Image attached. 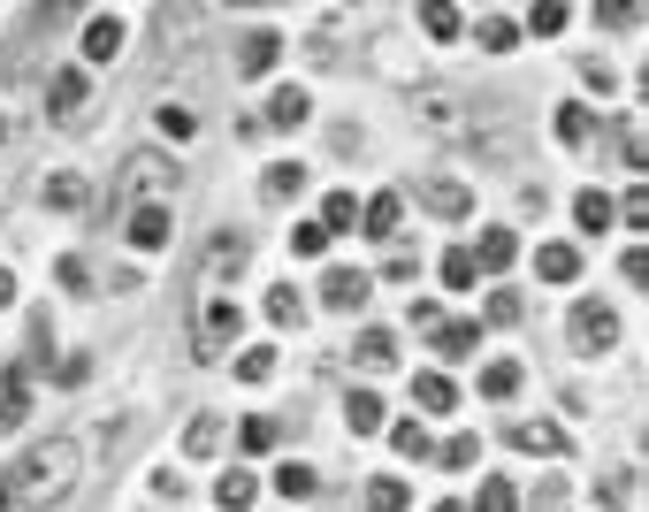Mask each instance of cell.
<instances>
[{
  "instance_id": "cell-1",
  "label": "cell",
  "mask_w": 649,
  "mask_h": 512,
  "mask_svg": "<svg viewBox=\"0 0 649 512\" xmlns=\"http://www.w3.org/2000/svg\"><path fill=\"white\" fill-rule=\"evenodd\" d=\"M77 467H85V452H77L69 436H46V444H31V452H23V467H15V475H23V498H54V490H69V475H77Z\"/></svg>"
},
{
  "instance_id": "cell-2",
  "label": "cell",
  "mask_w": 649,
  "mask_h": 512,
  "mask_svg": "<svg viewBox=\"0 0 649 512\" xmlns=\"http://www.w3.org/2000/svg\"><path fill=\"white\" fill-rule=\"evenodd\" d=\"M573 344H581V352H612V344H619V307H612V299H581V307H573Z\"/></svg>"
},
{
  "instance_id": "cell-3",
  "label": "cell",
  "mask_w": 649,
  "mask_h": 512,
  "mask_svg": "<svg viewBox=\"0 0 649 512\" xmlns=\"http://www.w3.org/2000/svg\"><path fill=\"white\" fill-rule=\"evenodd\" d=\"M168 230H176V222H168V207H161V199H131V214H123V237H131L138 253H161V245H168Z\"/></svg>"
},
{
  "instance_id": "cell-4",
  "label": "cell",
  "mask_w": 649,
  "mask_h": 512,
  "mask_svg": "<svg viewBox=\"0 0 649 512\" xmlns=\"http://www.w3.org/2000/svg\"><path fill=\"white\" fill-rule=\"evenodd\" d=\"M23 413H31V352L8 359V375H0V436H15Z\"/></svg>"
},
{
  "instance_id": "cell-5",
  "label": "cell",
  "mask_w": 649,
  "mask_h": 512,
  "mask_svg": "<svg viewBox=\"0 0 649 512\" xmlns=\"http://www.w3.org/2000/svg\"><path fill=\"white\" fill-rule=\"evenodd\" d=\"M85 100H92V77H85V69H61V77L46 85V115H54V123H77Z\"/></svg>"
},
{
  "instance_id": "cell-6",
  "label": "cell",
  "mask_w": 649,
  "mask_h": 512,
  "mask_svg": "<svg viewBox=\"0 0 649 512\" xmlns=\"http://www.w3.org/2000/svg\"><path fill=\"white\" fill-rule=\"evenodd\" d=\"M421 199H428V214H444V222H467V214H474V183H459V176H428Z\"/></svg>"
},
{
  "instance_id": "cell-7",
  "label": "cell",
  "mask_w": 649,
  "mask_h": 512,
  "mask_svg": "<svg viewBox=\"0 0 649 512\" xmlns=\"http://www.w3.org/2000/svg\"><path fill=\"white\" fill-rule=\"evenodd\" d=\"M504 444L527 452V459H558V452H566V428H558V421H512Z\"/></svg>"
},
{
  "instance_id": "cell-8",
  "label": "cell",
  "mask_w": 649,
  "mask_h": 512,
  "mask_svg": "<svg viewBox=\"0 0 649 512\" xmlns=\"http://www.w3.org/2000/svg\"><path fill=\"white\" fill-rule=\"evenodd\" d=\"M322 307L328 314H359V307H367V276H359V268H328L322 276Z\"/></svg>"
},
{
  "instance_id": "cell-9",
  "label": "cell",
  "mask_w": 649,
  "mask_h": 512,
  "mask_svg": "<svg viewBox=\"0 0 649 512\" xmlns=\"http://www.w3.org/2000/svg\"><path fill=\"white\" fill-rule=\"evenodd\" d=\"M237 330H245V314H237L230 299H206V307H199V344H206V359H214V344H237Z\"/></svg>"
},
{
  "instance_id": "cell-10",
  "label": "cell",
  "mask_w": 649,
  "mask_h": 512,
  "mask_svg": "<svg viewBox=\"0 0 649 512\" xmlns=\"http://www.w3.org/2000/svg\"><path fill=\"white\" fill-rule=\"evenodd\" d=\"M276 62H283V38H276V31H245V38H237V69H245V77H268Z\"/></svg>"
},
{
  "instance_id": "cell-11",
  "label": "cell",
  "mask_w": 649,
  "mask_h": 512,
  "mask_svg": "<svg viewBox=\"0 0 649 512\" xmlns=\"http://www.w3.org/2000/svg\"><path fill=\"white\" fill-rule=\"evenodd\" d=\"M168 183H176V162H168V154H131V183H123L131 199H146V191H168Z\"/></svg>"
},
{
  "instance_id": "cell-12",
  "label": "cell",
  "mask_w": 649,
  "mask_h": 512,
  "mask_svg": "<svg viewBox=\"0 0 649 512\" xmlns=\"http://www.w3.org/2000/svg\"><path fill=\"white\" fill-rule=\"evenodd\" d=\"M428 337H436L444 359H467V352L482 344V322H467V314H459V322H444V314H436V322H428Z\"/></svg>"
},
{
  "instance_id": "cell-13",
  "label": "cell",
  "mask_w": 649,
  "mask_h": 512,
  "mask_svg": "<svg viewBox=\"0 0 649 512\" xmlns=\"http://www.w3.org/2000/svg\"><path fill=\"white\" fill-rule=\"evenodd\" d=\"M398 214H405V199H398V191H374V199L359 207V237H398Z\"/></svg>"
},
{
  "instance_id": "cell-14",
  "label": "cell",
  "mask_w": 649,
  "mask_h": 512,
  "mask_svg": "<svg viewBox=\"0 0 649 512\" xmlns=\"http://www.w3.org/2000/svg\"><path fill=\"white\" fill-rule=\"evenodd\" d=\"M77 46H85V62H115V54H123V23H115V15H92Z\"/></svg>"
},
{
  "instance_id": "cell-15",
  "label": "cell",
  "mask_w": 649,
  "mask_h": 512,
  "mask_svg": "<svg viewBox=\"0 0 649 512\" xmlns=\"http://www.w3.org/2000/svg\"><path fill=\"white\" fill-rule=\"evenodd\" d=\"M314 115V100H306V85H276V100H268V123L276 131H299Z\"/></svg>"
},
{
  "instance_id": "cell-16",
  "label": "cell",
  "mask_w": 649,
  "mask_h": 512,
  "mask_svg": "<svg viewBox=\"0 0 649 512\" xmlns=\"http://www.w3.org/2000/svg\"><path fill=\"white\" fill-rule=\"evenodd\" d=\"M237 268H245V237H237V230H222V237L206 245V283H230Z\"/></svg>"
},
{
  "instance_id": "cell-17",
  "label": "cell",
  "mask_w": 649,
  "mask_h": 512,
  "mask_svg": "<svg viewBox=\"0 0 649 512\" xmlns=\"http://www.w3.org/2000/svg\"><path fill=\"white\" fill-rule=\"evenodd\" d=\"M535 276H542V283H573V276H581V253H573V245H542V253H535Z\"/></svg>"
},
{
  "instance_id": "cell-18",
  "label": "cell",
  "mask_w": 649,
  "mask_h": 512,
  "mask_svg": "<svg viewBox=\"0 0 649 512\" xmlns=\"http://www.w3.org/2000/svg\"><path fill=\"white\" fill-rule=\"evenodd\" d=\"M413 398H421V413H451V405H459V382H451V375H421Z\"/></svg>"
},
{
  "instance_id": "cell-19",
  "label": "cell",
  "mask_w": 649,
  "mask_h": 512,
  "mask_svg": "<svg viewBox=\"0 0 649 512\" xmlns=\"http://www.w3.org/2000/svg\"><path fill=\"white\" fill-rule=\"evenodd\" d=\"M276 490H283L291 505H306V498H314L322 482H314V467H306V459H283V467H276Z\"/></svg>"
},
{
  "instance_id": "cell-20",
  "label": "cell",
  "mask_w": 649,
  "mask_h": 512,
  "mask_svg": "<svg viewBox=\"0 0 649 512\" xmlns=\"http://www.w3.org/2000/svg\"><path fill=\"white\" fill-rule=\"evenodd\" d=\"M38 199H46V207H54V214H77V207H85V176H46V191H38Z\"/></svg>"
},
{
  "instance_id": "cell-21",
  "label": "cell",
  "mask_w": 649,
  "mask_h": 512,
  "mask_svg": "<svg viewBox=\"0 0 649 512\" xmlns=\"http://www.w3.org/2000/svg\"><path fill=\"white\" fill-rule=\"evenodd\" d=\"M421 31L451 46V38H459V0H428V8H421Z\"/></svg>"
},
{
  "instance_id": "cell-22",
  "label": "cell",
  "mask_w": 649,
  "mask_h": 512,
  "mask_svg": "<svg viewBox=\"0 0 649 512\" xmlns=\"http://www.w3.org/2000/svg\"><path fill=\"white\" fill-rule=\"evenodd\" d=\"M268 322H276V330H299V322H306V299H299L291 283H276V291H268Z\"/></svg>"
},
{
  "instance_id": "cell-23",
  "label": "cell",
  "mask_w": 649,
  "mask_h": 512,
  "mask_svg": "<svg viewBox=\"0 0 649 512\" xmlns=\"http://www.w3.org/2000/svg\"><path fill=\"white\" fill-rule=\"evenodd\" d=\"M344 421H351L359 436H374V428H382V398H374V390H351V398H344Z\"/></svg>"
},
{
  "instance_id": "cell-24",
  "label": "cell",
  "mask_w": 649,
  "mask_h": 512,
  "mask_svg": "<svg viewBox=\"0 0 649 512\" xmlns=\"http://www.w3.org/2000/svg\"><path fill=\"white\" fill-rule=\"evenodd\" d=\"M519 382H527V375H519V359H489V367H482V398H512Z\"/></svg>"
},
{
  "instance_id": "cell-25",
  "label": "cell",
  "mask_w": 649,
  "mask_h": 512,
  "mask_svg": "<svg viewBox=\"0 0 649 512\" xmlns=\"http://www.w3.org/2000/svg\"><path fill=\"white\" fill-rule=\"evenodd\" d=\"M260 191H268V199H299V191H306V162H276Z\"/></svg>"
},
{
  "instance_id": "cell-26",
  "label": "cell",
  "mask_w": 649,
  "mask_h": 512,
  "mask_svg": "<svg viewBox=\"0 0 649 512\" xmlns=\"http://www.w3.org/2000/svg\"><path fill=\"white\" fill-rule=\"evenodd\" d=\"M351 359H359V367H398V337H390V330H367Z\"/></svg>"
},
{
  "instance_id": "cell-27",
  "label": "cell",
  "mask_w": 649,
  "mask_h": 512,
  "mask_svg": "<svg viewBox=\"0 0 649 512\" xmlns=\"http://www.w3.org/2000/svg\"><path fill=\"white\" fill-rule=\"evenodd\" d=\"M612 214H619V207H612L604 191H581V199H573V222H581V230H612Z\"/></svg>"
},
{
  "instance_id": "cell-28",
  "label": "cell",
  "mask_w": 649,
  "mask_h": 512,
  "mask_svg": "<svg viewBox=\"0 0 649 512\" xmlns=\"http://www.w3.org/2000/svg\"><path fill=\"white\" fill-rule=\"evenodd\" d=\"M253 498H260V482H253V475H222V482H214V505H230V512H245Z\"/></svg>"
},
{
  "instance_id": "cell-29",
  "label": "cell",
  "mask_w": 649,
  "mask_h": 512,
  "mask_svg": "<svg viewBox=\"0 0 649 512\" xmlns=\"http://www.w3.org/2000/svg\"><path fill=\"white\" fill-rule=\"evenodd\" d=\"M474 268H512V230H482V245H474Z\"/></svg>"
},
{
  "instance_id": "cell-30",
  "label": "cell",
  "mask_w": 649,
  "mask_h": 512,
  "mask_svg": "<svg viewBox=\"0 0 649 512\" xmlns=\"http://www.w3.org/2000/svg\"><path fill=\"white\" fill-rule=\"evenodd\" d=\"M214 444H222V421H214V413H199V421L183 428V452H191V459H206Z\"/></svg>"
},
{
  "instance_id": "cell-31",
  "label": "cell",
  "mask_w": 649,
  "mask_h": 512,
  "mask_svg": "<svg viewBox=\"0 0 649 512\" xmlns=\"http://www.w3.org/2000/svg\"><path fill=\"white\" fill-rule=\"evenodd\" d=\"M474 38H482L489 54H512V46H519V23H512V15H489V23L474 31Z\"/></svg>"
},
{
  "instance_id": "cell-32",
  "label": "cell",
  "mask_w": 649,
  "mask_h": 512,
  "mask_svg": "<svg viewBox=\"0 0 649 512\" xmlns=\"http://www.w3.org/2000/svg\"><path fill=\"white\" fill-rule=\"evenodd\" d=\"M291 253H299V260H322L328 253V222H299V230H291Z\"/></svg>"
},
{
  "instance_id": "cell-33",
  "label": "cell",
  "mask_w": 649,
  "mask_h": 512,
  "mask_svg": "<svg viewBox=\"0 0 649 512\" xmlns=\"http://www.w3.org/2000/svg\"><path fill=\"white\" fill-rule=\"evenodd\" d=\"M527 31H535V38H558V31H566V8H558V0H535V8H527Z\"/></svg>"
},
{
  "instance_id": "cell-34",
  "label": "cell",
  "mask_w": 649,
  "mask_h": 512,
  "mask_svg": "<svg viewBox=\"0 0 649 512\" xmlns=\"http://www.w3.org/2000/svg\"><path fill=\"white\" fill-rule=\"evenodd\" d=\"M589 131H596L589 108H558V138H566V146H589Z\"/></svg>"
},
{
  "instance_id": "cell-35",
  "label": "cell",
  "mask_w": 649,
  "mask_h": 512,
  "mask_svg": "<svg viewBox=\"0 0 649 512\" xmlns=\"http://www.w3.org/2000/svg\"><path fill=\"white\" fill-rule=\"evenodd\" d=\"M474 276H482V268H474V253H459V245H451V253H444V283H451V291H474Z\"/></svg>"
},
{
  "instance_id": "cell-36",
  "label": "cell",
  "mask_w": 649,
  "mask_h": 512,
  "mask_svg": "<svg viewBox=\"0 0 649 512\" xmlns=\"http://www.w3.org/2000/svg\"><path fill=\"white\" fill-rule=\"evenodd\" d=\"M436 459H444V467L459 475V467H474V459H482V436H467V428H459V436H451V444H444Z\"/></svg>"
},
{
  "instance_id": "cell-37",
  "label": "cell",
  "mask_w": 649,
  "mask_h": 512,
  "mask_svg": "<svg viewBox=\"0 0 649 512\" xmlns=\"http://www.w3.org/2000/svg\"><path fill=\"white\" fill-rule=\"evenodd\" d=\"M322 222H328V230H351V222H359V199H351V191H328V199H322Z\"/></svg>"
},
{
  "instance_id": "cell-38",
  "label": "cell",
  "mask_w": 649,
  "mask_h": 512,
  "mask_svg": "<svg viewBox=\"0 0 649 512\" xmlns=\"http://www.w3.org/2000/svg\"><path fill=\"white\" fill-rule=\"evenodd\" d=\"M382 276H390V283H413V276H421V253H413V245H398V253L382 260Z\"/></svg>"
},
{
  "instance_id": "cell-39",
  "label": "cell",
  "mask_w": 649,
  "mask_h": 512,
  "mask_svg": "<svg viewBox=\"0 0 649 512\" xmlns=\"http://www.w3.org/2000/svg\"><path fill=\"white\" fill-rule=\"evenodd\" d=\"M54 276H61V291H77V299H92V268H85V260H77V253H69V260H61V268H54Z\"/></svg>"
},
{
  "instance_id": "cell-40",
  "label": "cell",
  "mask_w": 649,
  "mask_h": 512,
  "mask_svg": "<svg viewBox=\"0 0 649 512\" xmlns=\"http://www.w3.org/2000/svg\"><path fill=\"white\" fill-rule=\"evenodd\" d=\"M237 444H245V452H268V444H276V421H268V413H253V421L237 428Z\"/></svg>"
},
{
  "instance_id": "cell-41",
  "label": "cell",
  "mask_w": 649,
  "mask_h": 512,
  "mask_svg": "<svg viewBox=\"0 0 649 512\" xmlns=\"http://www.w3.org/2000/svg\"><path fill=\"white\" fill-rule=\"evenodd\" d=\"M268 375H276V352H245L237 359V382H268Z\"/></svg>"
},
{
  "instance_id": "cell-42",
  "label": "cell",
  "mask_w": 649,
  "mask_h": 512,
  "mask_svg": "<svg viewBox=\"0 0 649 512\" xmlns=\"http://www.w3.org/2000/svg\"><path fill=\"white\" fill-rule=\"evenodd\" d=\"M390 436H398V452H405V459H421V452H428V428H421V421H398Z\"/></svg>"
},
{
  "instance_id": "cell-43",
  "label": "cell",
  "mask_w": 649,
  "mask_h": 512,
  "mask_svg": "<svg viewBox=\"0 0 649 512\" xmlns=\"http://www.w3.org/2000/svg\"><path fill=\"white\" fill-rule=\"evenodd\" d=\"M596 23H604V31H627V23H635V0H596Z\"/></svg>"
},
{
  "instance_id": "cell-44",
  "label": "cell",
  "mask_w": 649,
  "mask_h": 512,
  "mask_svg": "<svg viewBox=\"0 0 649 512\" xmlns=\"http://www.w3.org/2000/svg\"><path fill=\"white\" fill-rule=\"evenodd\" d=\"M161 131H168V138H191V131H199V115H191V108H161Z\"/></svg>"
},
{
  "instance_id": "cell-45",
  "label": "cell",
  "mask_w": 649,
  "mask_h": 512,
  "mask_svg": "<svg viewBox=\"0 0 649 512\" xmlns=\"http://www.w3.org/2000/svg\"><path fill=\"white\" fill-rule=\"evenodd\" d=\"M482 505H489V512H504V505H519V490L496 475V482H482Z\"/></svg>"
},
{
  "instance_id": "cell-46",
  "label": "cell",
  "mask_w": 649,
  "mask_h": 512,
  "mask_svg": "<svg viewBox=\"0 0 649 512\" xmlns=\"http://www.w3.org/2000/svg\"><path fill=\"white\" fill-rule=\"evenodd\" d=\"M482 322H496V330H504V322H519V299H512V291H496V299H489V314Z\"/></svg>"
},
{
  "instance_id": "cell-47",
  "label": "cell",
  "mask_w": 649,
  "mask_h": 512,
  "mask_svg": "<svg viewBox=\"0 0 649 512\" xmlns=\"http://www.w3.org/2000/svg\"><path fill=\"white\" fill-rule=\"evenodd\" d=\"M619 214H627V222H635V230H642V222H649V191H642V183H635V191H627V199H619Z\"/></svg>"
},
{
  "instance_id": "cell-48",
  "label": "cell",
  "mask_w": 649,
  "mask_h": 512,
  "mask_svg": "<svg viewBox=\"0 0 649 512\" xmlns=\"http://www.w3.org/2000/svg\"><path fill=\"white\" fill-rule=\"evenodd\" d=\"M581 85L589 92H612V62H581Z\"/></svg>"
},
{
  "instance_id": "cell-49",
  "label": "cell",
  "mask_w": 649,
  "mask_h": 512,
  "mask_svg": "<svg viewBox=\"0 0 649 512\" xmlns=\"http://www.w3.org/2000/svg\"><path fill=\"white\" fill-rule=\"evenodd\" d=\"M405 498H413L405 482H374V490H367V505H405Z\"/></svg>"
},
{
  "instance_id": "cell-50",
  "label": "cell",
  "mask_w": 649,
  "mask_h": 512,
  "mask_svg": "<svg viewBox=\"0 0 649 512\" xmlns=\"http://www.w3.org/2000/svg\"><path fill=\"white\" fill-rule=\"evenodd\" d=\"M146 490H154L161 505H176V498H183V482H176V475H161V467H154V482H146Z\"/></svg>"
},
{
  "instance_id": "cell-51",
  "label": "cell",
  "mask_w": 649,
  "mask_h": 512,
  "mask_svg": "<svg viewBox=\"0 0 649 512\" xmlns=\"http://www.w3.org/2000/svg\"><path fill=\"white\" fill-rule=\"evenodd\" d=\"M8 299H15V276H8V268H0V307H8Z\"/></svg>"
},
{
  "instance_id": "cell-52",
  "label": "cell",
  "mask_w": 649,
  "mask_h": 512,
  "mask_svg": "<svg viewBox=\"0 0 649 512\" xmlns=\"http://www.w3.org/2000/svg\"><path fill=\"white\" fill-rule=\"evenodd\" d=\"M230 8H276V0H230Z\"/></svg>"
},
{
  "instance_id": "cell-53",
  "label": "cell",
  "mask_w": 649,
  "mask_h": 512,
  "mask_svg": "<svg viewBox=\"0 0 649 512\" xmlns=\"http://www.w3.org/2000/svg\"><path fill=\"white\" fill-rule=\"evenodd\" d=\"M0 138H8V123H0Z\"/></svg>"
}]
</instances>
